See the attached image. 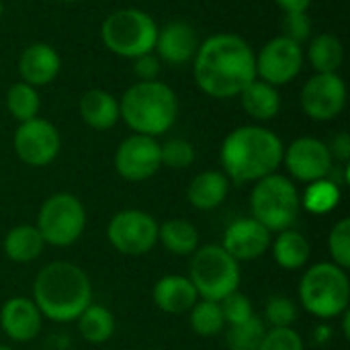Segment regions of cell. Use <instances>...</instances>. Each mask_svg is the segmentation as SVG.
<instances>
[{
	"label": "cell",
	"instance_id": "1",
	"mask_svg": "<svg viewBox=\"0 0 350 350\" xmlns=\"http://www.w3.org/2000/svg\"><path fill=\"white\" fill-rule=\"evenodd\" d=\"M197 86L213 98H234L256 80V55L238 35L219 33L203 41L195 53Z\"/></svg>",
	"mask_w": 350,
	"mask_h": 350
},
{
	"label": "cell",
	"instance_id": "2",
	"mask_svg": "<svg viewBox=\"0 0 350 350\" xmlns=\"http://www.w3.org/2000/svg\"><path fill=\"white\" fill-rule=\"evenodd\" d=\"M283 152L285 148L277 133L260 125H244L224 139L219 160L228 180L246 185L277 172Z\"/></svg>",
	"mask_w": 350,
	"mask_h": 350
},
{
	"label": "cell",
	"instance_id": "3",
	"mask_svg": "<svg viewBox=\"0 0 350 350\" xmlns=\"http://www.w3.org/2000/svg\"><path fill=\"white\" fill-rule=\"evenodd\" d=\"M31 299L43 318L57 324L76 322L92 304V283L78 265L55 260L37 273Z\"/></svg>",
	"mask_w": 350,
	"mask_h": 350
},
{
	"label": "cell",
	"instance_id": "4",
	"mask_svg": "<svg viewBox=\"0 0 350 350\" xmlns=\"http://www.w3.org/2000/svg\"><path fill=\"white\" fill-rule=\"evenodd\" d=\"M178 115V100L170 86L158 80L135 82L125 90L119 103V117L139 135L166 133Z\"/></svg>",
	"mask_w": 350,
	"mask_h": 350
},
{
	"label": "cell",
	"instance_id": "5",
	"mask_svg": "<svg viewBox=\"0 0 350 350\" xmlns=\"http://www.w3.org/2000/svg\"><path fill=\"white\" fill-rule=\"evenodd\" d=\"M301 308L320 320H332L349 310L350 279L334 262L310 267L299 281Z\"/></svg>",
	"mask_w": 350,
	"mask_h": 350
},
{
	"label": "cell",
	"instance_id": "6",
	"mask_svg": "<svg viewBox=\"0 0 350 350\" xmlns=\"http://www.w3.org/2000/svg\"><path fill=\"white\" fill-rule=\"evenodd\" d=\"M250 209L256 221H260L271 234H279L293 228L299 217V191L291 178L273 172L254 183L250 193Z\"/></svg>",
	"mask_w": 350,
	"mask_h": 350
},
{
	"label": "cell",
	"instance_id": "7",
	"mask_svg": "<svg viewBox=\"0 0 350 350\" xmlns=\"http://www.w3.org/2000/svg\"><path fill=\"white\" fill-rule=\"evenodd\" d=\"M189 279L195 285L199 299L221 301L240 287V262L232 258L221 244L199 246L191 258Z\"/></svg>",
	"mask_w": 350,
	"mask_h": 350
},
{
	"label": "cell",
	"instance_id": "8",
	"mask_svg": "<svg viewBox=\"0 0 350 350\" xmlns=\"http://www.w3.org/2000/svg\"><path fill=\"white\" fill-rule=\"evenodd\" d=\"M105 47L121 57H139L152 53L158 37V25L154 18L137 8H123L111 12L100 29Z\"/></svg>",
	"mask_w": 350,
	"mask_h": 350
},
{
	"label": "cell",
	"instance_id": "9",
	"mask_svg": "<svg viewBox=\"0 0 350 350\" xmlns=\"http://www.w3.org/2000/svg\"><path fill=\"white\" fill-rule=\"evenodd\" d=\"M35 228L45 244L55 248L72 246L86 230V209L82 201L70 193H55L41 205Z\"/></svg>",
	"mask_w": 350,
	"mask_h": 350
},
{
	"label": "cell",
	"instance_id": "10",
	"mask_svg": "<svg viewBox=\"0 0 350 350\" xmlns=\"http://www.w3.org/2000/svg\"><path fill=\"white\" fill-rule=\"evenodd\" d=\"M111 246L123 256H144L158 244V221L142 209H123L107 226Z\"/></svg>",
	"mask_w": 350,
	"mask_h": 350
},
{
	"label": "cell",
	"instance_id": "11",
	"mask_svg": "<svg viewBox=\"0 0 350 350\" xmlns=\"http://www.w3.org/2000/svg\"><path fill=\"white\" fill-rule=\"evenodd\" d=\"M14 152L27 166H47L51 164L62 148L59 131L47 119L35 117L21 123L14 131Z\"/></svg>",
	"mask_w": 350,
	"mask_h": 350
},
{
	"label": "cell",
	"instance_id": "12",
	"mask_svg": "<svg viewBox=\"0 0 350 350\" xmlns=\"http://www.w3.org/2000/svg\"><path fill=\"white\" fill-rule=\"evenodd\" d=\"M162 166L160 144L156 137L133 133L123 139L115 152V170L129 183H142L152 178Z\"/></svg>",
	"mask_w": 350,
	"mask_h": 350
},
{
	"label": "cell",
	"instance_id": "13",
	"mask_svg": "<svg viewBox=\"0 0 350 350\" xmlns=\"http://www.w3.org/2000/svg\"><path fill=\"white\" fill-rule=\"evenodd\" d=\"M304 66V51L301 45L287 39V37H275L271 39L256 57V74L273 84H287L297 78Z\"/></svg>",
	"mask_w": 350,
	"mask_h": 350
},
{
	"label": "cell",
	"instance_id": "14",
	"mask_svg": "<svg viewBox=\"0 0 350 350\" xmlns=\"http://www.w3.org/2000/svg\"><path fill=\"white\" fill-rule=\"evenodd\" d=\"M345 105L347 86L336 72L316 74L301 88V109L314 121H330L338 117Z\"/></svg>",
	"mask_w": 350,
	"mask_h": 350
},
{
	"label": "cell",
	"instance_id": "15",
	"mask_svg": "<svg viewBox=\"0 0 350 350\" xmlns=\"http://www.w3.org/2000/svg\"><path fill=\"white\" fill-rule=\"evenodd\" d=\"M283 162L289 174L306 185L326 178L334 166L328 144L318 137H297L283 152Z\"/></svg>",
	"mask_w": 350,
	"mask_h": 350
},
{
	"label": "cell",
	"instance_id": "16",
	"mask_svg": "<svg viewBox=\"0 0 350 350\" xmlns=\"http://www.w3.org/2000/svg\"><path fill=\"white\" fill-rule=\"evenodd\" d=\"M273 234L254 217H240L232 221L224 232L221 248L236 258L242 260H256L265 256L271 248Z\"/></svg>",
	"mask_w": 350,
	"mask_h": 350
},
{
	"label": "cell",
	"instance_id": "17",
	"mask_svg": "<svg viewBox=\"0 0 350 350\" xmlns=\"http://www.w3.org/2000/svg\"><path fill=\"white\" fill-rule=\"evenodd\" d=\"M43 316L29 297H10L0 310V328L14 342H31L39 336Z\"/></svg>",
	"mask_w": 350,
	"mask_h": 350
},
{
	"label": "cell",
	"instance_id": "18",
	"mask_svg": "<svg viewBox=\"0 0 350 350\" xmlns=\"http://www.w3.org/2000/svg\"><path fill=\"white\" fill-rule=\"evenodd\" d=\"M154 49L158 51V57L164 59L166 64L180 66L191 57H195L199 49V39L191 25L174 21L168 23L164 29H158Z\"/></svg>",
	"mask_w": 350,
	"mask_h": 350
},
{
	"label": "cell",
	"instance_id": "19",
	"mask_svg": "<svg viewBox=\"0 0 350 350\" xmlns=\"http://www.w3.org/2000/svg\"><path fill=\"white\" fill-rule=\"evenodd\" d=\"M152 299L160 312L170 316H183L191 312V308L199 301V295L189 277L166 275L156 281L152 289Z\"/></svg>",
	"mask_w": 350,
	"mask_h": 350
},
{
	"label": "cell",
	"instance_id": "20",
	"mask_svg": "<svg viewBox=\"0 0 350 350\" xmlns=\"http://www.w3.org/2000/svg\"><path fill=\"white\" fill-rule=\"evenodd\" d=\"M59 55L47 43L29 45L18 59V74L31 86H45L59 74Z\"/></svg>",
	"mask_w": 350,
	"mask_h": 350
},
{
	"label": "cell",
	"instance_id": "21",
	"mask_svg": "<svg viewBox=\"0 0 350 350\" xmlns=\"http://www.w3.org/2000/svg\"><path fill=\"white\" fill-rule=\"evenodd\" d=\"M230 193V180L219 170H205L193 176V180L187 187V199L189 203L199 211H211L217 209Z\"/></svg>",
	"mask_w": 350,
	"mask_h": 350
},
{
	"label": "cell",
	"instance_id": "22",
	"mask_svg": "<svg viewBox=\"0 0 350 350\" xmlns=\"http://www.w3.org/2000/svg\"><path fill=\"white\" fill-rule=\"evenodd\" d=\"M80 115L88 127L107 131L119 121V100L107 90H88L80 98Z\"/></svg>",
	"mask_w": 350,
	"mask_h": 350
},
{
	"label": "cell",
	"instance_id": "23",
	"mask_svg": "<svg viewBox=\"0 0 350 350\" xmlns=\"http://www.w3.org/2000/svg\"><path fill=\"white\" fill-rule=\"evenodd\" d=\"M271 250H273L275 262L285 271L304 269L310 260V254H312L308 238L293 228L279 232L277 238L271 242Z\"/></svg>",
	"mask_w": 350,
	"mask_h": 350
},
{
	"label": "cell",
	"instance_id": "24",
	"mask_svg": "<svg viewBox=\"0 0 350 350\" xmlns=\"http://www.w3.org/2000/svg\"><path fill=\"white\" fill-rule=\"evenodd\" d=\"M45 248V240L39 234V230L35 226L23 224L12 228L2 242V250L6 254L8 260L18 262V265H27L33 262L35 258H39L43 254Z\"/></svg>",
	"mask_w": 350,
	"mask_h": 350
},
{
	"label": "cell",
	"instance_id": "25",
	"mask_svg": "<svg viewBox=\"0 0 350 350\" xmlns=\"http://www.w3.org/2000/svg\"><path fill=\"white\" fill-rule=\"evenodd\" d=\"M242 107L244 111L258 121H269L273 117H277L279 109H281V96L277 92V88L265 80H252L242 92Z\"/></svg>",
	"mask_w": 350,
	"mask_h": 350
},
{
	"label": "cell",
	"instance_id": "26",
	"mask_svg": "<svg viewBox=\"0 0 350 350\" xmlns=\"http://www.w3.org/2000/svg\"><path fill=\"white\" fill-rule=\"evenodd\" d=\"M158 242L174 256H193L199 248V232L191 221L174 217L158 226Z\"/></svg>",
	"mask_w": 350,
	"mask_h": 350
},
{
	"label": "cell",
	"instance_id": "27",
	"mask_svg": "<svg viewBox=\"0 0 350 350\" xmlns=\"http://www.w3.org/2000/svg\"><path fill=\"white\" fill-rule=\"evenodd\" d=\"M76 322L82 338L90 345H103L115 334V316L98 304H90Z\"/></svg>",
	"mask_w": 350,
	"mask_h": 350
},
{
	"label": "cell",
	"instance_id": "28",
	"mask_svg": "<svg viewBox=\"0 0 350 350\" xmlns=\"http://www.w3.org/2000/svg\"><path fill=\"white\" fill-rule=\"evenodd\" d=\"M340 197H342V191L336 183H332L330 178H320L306 187V191L299 195V201L308 213L326 215L338 207Z\"/></svg>",
	"mask_w": 350,
	"mask_h": 350
},
{
	"label": "cell",
	"instance_id": "29",
	"mask_svg": "<svg viewBox=\"0 0 350 350\" xmlns=\"http://www.w3.org/2000/svg\"><path fill=\"white\" fill-rule=\"evenodd\" d=\"M345 59V49L338 37L330 33L318 35L310 45V62L318 74H332L340 68Z\"/></svg>",
	"mask_w": 350,
	"mask_h": 350
},
{
	"label": "cell",
	"instance_id": "30",
	"mask_svg": "<svg viewBox=\"0 0 350 350\" xmlns=\"http://www.w3.org/2000/svg\"><path fill=\"white\" fill-rule=\"evenodd\" d=\"M191 328L201 338H213L226 328V320L219 308V301L199 299L189 312Z\"/></svg>",
	"mask_w": 350,
	"mask_h": 350
},
{
	"label": "cell",
	"instance_id": "31",
	"mask_svg": "<svg viewBox=\"0 0 350 350\" xmlns=\"http://www.w3.org/2000/svg\"><path fill=\"white\" fill-rule=\"evenodd\" d=\"M267 330L269 328H267L265 320L254 314L246 322L228 328L226 345L230 350H258Z\"/></svg>",
	"mask_w": 350,
	"mask_h": 350
},
{
	"label": "cell",
	"instance_id": "32",
	"mask_svg": "<svg viewBox=\"0 0 350 350\" xmlns=\"http://www.w3.org/2000/svg\"><path fill=\"white\" fill-rule=\"evenodd\" d=\"M6 107L16 121L25 123V121L37 117L41 100H39L35 86H31L27 82H16L6 92Z\"/></svg>",
	"mask_w": 350,
	"mask_h": 350
},
{
	"label": "cell",
	"instance_id": "33",
	"mask_svg": "<svg viewBox=\"0 0 350 350\" xmlns=\"http://www.w3.org/2000/svg\"><path fill=\"white\" fill-rule=\"evenodd\" d=\"M265 324L271 328H291L297 320V304L291 297L285 295H273L269 297L265 306Z\"/></svg>",
	"mask_w": 350,
	"mask_h": 350
},
{
	"label": "cell",
	"instance_id": "34",
	"mask_svg": "<svg viewBox=\"0 0 350 350\" xmlns=\"http://www.w3.org/2000/svg\"><path fill=\"white\" fill-rule=\"evenodd\" d=\"M328 252L336 267L350 269V219L342 217L328 234Z\"/></svg>",
	"mask_w": 350,
	"mask_h": 350
},
{
	"label": "cell",
	"instance_id": "35",
	"mask_svg": "<svg viewBox=\"0 0 350 350\" xmlns=\"http://www.w3.org/2000/svg\"><path fill=\"white\" fill-rule=\"evenodd\" d=\"M160 160L162 166H168L172 170L189 168L195 162V148L187 139H168L160 146Z\"/></svg>",
	"mask_w": 350,
	"mask_h": 350
},
{
	"label": "cell",
	"instance_id": "36",
	"mask_svg": "<svg viewBox=\"0 0 350 350\" xmlns=\"http://www.w3.org/2000/svg\"><path fill=\"white\" fill-rule=\"evenodd\" d=\"M219 308H221V314H224V320H226L228 326L242 324V322H246L248 318L254 316L250 299L240 291H234L228 297H224L219 301Z\"/></svg>",
	"mask_w": 350,
	"mask_h": 350
},
{
	"label": "cell",
	"instance_id": "37",
	"mask_svg": "<svg viewBox=\"0 0 350 350\" xmlns=\"http://www.w3.org/2000/svg\"><path fill=\"white\" fill-rule=\"evenodd\" d=\"M258 350H304V338L293 328H269Z\"/></svg>",
	"mask_w": 350,
	"mask_h": 350
},
{
	"label": "cell",
	"instance_id": "38",
	"mask_svg": "<svg viewBox=\"0 0 350 350\" xmlns=\"http://www.w3.org/2000/svg\"><path fill=\"white\" fill-rule=\"evenodd\" d=\"M283 31H285L283 37L301 45L312 33V21L306 12H287L283 21Z\"/></svg>",
	"mask_w": 350,
	"mask_h": 350
},
{
	"label": "cell",
	"instance_id": "39",
	"mask_svg": "<svg viewBox=\"0 0 350 350\" xmlns=\"http://www.w3.org/2000/svg\"><path fill=\"white\" fill-rule=\"evenodd\" d=\"M133 72L137 74V78L142 82H148V80H156L158 74H160V59L152 53H144L139 57H135V64H133Z\"/></svg>",
	"mask_w": 350,
	"mask_h": 350
},
{
	"label": "cell",
	"instance_id": "40",
	"mask_svg": "<svg viewBox=\"0 0 350 350\" xmlns=\"http://www.w3.org/2000/svg\"><path fill=\"white\" fill-rule=\"evenodd\" d=\"M330 154H332V160H338L340 164H349L350 160V135L347 131L334 135L332 144L328 146Z\"/></svg>",
	"mask_w": 350,
	"mask_h": 350
},
{
	"label": "cell",
	"instance_id": "41",
	"mask_svg": "<svg viewBox=\"0 0 350 350\" xmlns=\"http://www.w3.org/2000/svg\"><path fill=\"white\" fill-rule=\"evenodd\" d=\"M277 4L285 12H306L312 4V0H277Z\"/></svg>",
	"mask_w": 350,
	"mask_h": 350
},
{
	"label": "cell",
	"instance_id": "42",
	"mask_svg": "<svg viewBox=\"0 0 350 350\" xmlns=\"http://www.w3.org/2000/svg\"><path fill=\"white\" fill-rule=\"evenodd\" d=\"M0 350H12L10 347H6V345H0Z\"/></svg>",
	"mask_w": 350,
	"mask_h": 350
},
{
	"label": "cell",
	"instance_id": "43",
	"mask_svg": "<svg viewBox=\"0 0 350 350\" xmlns=\"http://www.w3.org/2000/svg\"><path fill=\"white\" fill-rule=\"evenodd\" d=\"M2 10H4V6H2V0H0V16H2Z\"/></svg>",
	"mask_w": 350,
	"mask_h": 350
},
{
	"label": "cell",
	"instance_id": "44",
	"mask_svg": "<svg viewBox=\"0 0 350 350\" xmlns=\"http://www.w3.org/2000/svg\"><path fill=\"white\" fill-rule=\"evenodd\" d=\"M62 2H78V0H62Z\"/></svg>",
	"mask_w": 350,
	"mask_h": 350
}]
</instances>
